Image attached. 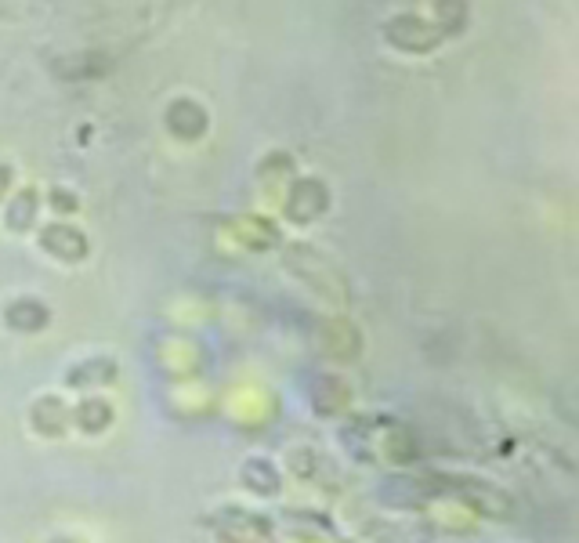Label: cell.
Masks as SVG:
<instances>
[{"label":"cell","mask_w":579,"mask_h":543,"mask_svg":"<svg viewBox=\"0 0 579 543\" xmlns=\"http://www.w3.org/2000/svg\"><path fill=\"white\" fill-rule=\"evenodd\" d=\"M210 522L218 525V533L225 536L228 543H243L239 536H247V543H254L257 536H265L272 525L265 518H254V515H243L239 507H221L218 518H210Z\"/></svg>","instance_id":"1"},{"label":"cell","mask_w":579,"mask_h":543,"mask_svg":"<svg viewBox=\"0 0 579 543\" xmlns=\"http://www.w3.org/2000/svg\"><path fill=\"white\" fill-rule=\"evenodd\" d=\"M29 420H33V431H37V435H44V439H58V435H66L73 413L66 410V402L62 399L48 395V399H40L37 406H33Z\"/></svg>","instance_id":"2"},{"label":"cell","mask_w":579,"mask_h":543,"mask_svg":"<svg viewBox=\"0 0 579 543\" xmlns=\"http://www.w3.org/2000/svg\"><path fill=\"white\" fill-rule=\"evenodd\" d=\"M239 478H243V486H247L250 493H257V496H276L279 489H283L279 471L268 464V460H247L243 471H239Z\"/></svg>","instance_id":"3"},{"label":"cell","mask_w":579,"mask_h":543,"mask_svg":"<svg viewBox=\"0 0 579 543\" xmlns=\"http://www.w3.org/2000/svg\"><path fill=\"white\" fill-rule=\"evenodd\" d=\"M116 377V362L113 359H87L80 362V366H73V370L66 373V381L73 384V388H95V384H105Z\"/></svg>","instance_id":"4"},{"label":"cell","mask_w":579,"mask_h":543,"mask_svg":"<svg viewBox=\"0 0 579 543\" xmlns=\"http://www.w3.org/2000/svg\"><path fill=\"white\" fill-rule=\"evenodd\" d=\"M73 420H76V428L87 431V435H98V431H105L109 424H113V406L102 399H87L80 402L73 410Z\"/></svg>","instance_id":"5"},{"label":"cell","mask_w":579,"mask_h":543,"mask_svg":"<svg viewBox=\"0 0 579 543\" xmlns=\"http://www.w3.org/2000/svg\"><path fill=\"white\" fill-rule=\"evenodd\" d=\"M44 323H48V308L40 305V301H33V297H22V301H15V305L8 308V326H15V330L33 334V330H40Z\"/></svg>","instance_id":"6"},{"label":"cell","mask_w":579,"mask_h":543,"mask_svg":"<svg viewBox=\"0 0 579 543\" xmlns=\"http://www.w3.org/2000/svg\"><path fill=\"white\" fill-rule=\"evenodd\" d=\"M51 543H80V540H69V536H58V540H51Z\"/></svg>","instance_id":"7"}]
</instances>
